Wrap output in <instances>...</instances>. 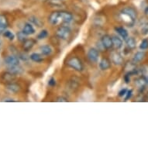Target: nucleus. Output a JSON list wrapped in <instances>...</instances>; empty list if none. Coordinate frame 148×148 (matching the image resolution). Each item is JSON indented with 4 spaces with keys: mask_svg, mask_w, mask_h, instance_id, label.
<instances>
[{
    "mask_svg": "<svg viewBox=\"0 0 148 148\" xmlns=\"http://www.w3.org/2000/svg\"><path fill=\"white\" fill-rule=\"evenodd\" d=\"M88 58L92 62H97L99 58V53L98 50L95 48L89 49V51H88Z\"/></svg>",
    "mask_w": 148,
    "mask_h": 148,
    "instance_id": "nucleus-6",
    "label": "nucleus"
},
{
    "mask_svg": "<svg viewBox=\"0 0 148 148\" xmlns=\"http://www.w3.org/2000/svg\"><path fill=\"white\" fill-rule=\"evenodd\" d=\"M112 38V42H113V46L115 47V48L120 49L123 47V40H122L119 36H113Z\"/></svg>",
    "mask_w": 148,
    "mask_h": 148,
    "instance_id": "nucleus-18",
    "label": "nucleus"
},
{
    "mask_svg": "<svg viewBox=\"0 0 148 148\" xmlns=\"http://www.w3.org/2000/svg\"><path fill=\"white\" fill-rule=\"evenodd\" d=\"M115 30L116 31V33L119 34V36L123 37V39L126 40V38L128 37V32L126 31V29H124L123 27H116Z\"/></svg>",
    "mask_w": 148,
    "mask_h": 148,
    "instance_id": "nucleus-17",
    "label": "nucleus"
},
{
    "mask_svg": "<svg viewBox=\"0 0 148 148\" xmlns=\"http://www.w3.org/2000/svg\"><path fill=\"white\" fill-rule=\"evenodd\" d=\"M145 57V53L143 51H139L137 53H135V55L134 57V63H137V62H140Z\"/></svg>",
    "mask_w": 148,
    "mask_h": 148,
    "instance_id": "nucleus-19",
    "label": "nucleus"
},
{
    "mask_svg": "<svg viewBox=\"0 0 148 148\" xmlns=\"http://www.w3.org/2000/svg\"><path fill=\"white\" fill-rule=\"evenodd\" d=\"M5 63L9 66H12V65H18L20 63V60L19 58L16 55H10L7 56L4 59Z\"/></svg>",
    "mask_w": 148,
    "mask_h": 148,
    "instance_id": "nucleus-7",
    "label": "nucleus"
},
{
    "mask_svg": "<svg viewBox=\"0 0 148 148\" xmlns=\"http://www.w3.org/2000/svg\"><path fill=\"white\" fill-rule=\"evenodd\" d=\"M47 35H48V33H47L46 29H43V30L40 32V34L37 36V38H38V40L45 39L47 36Z\"/></svg>",
    "mask_w": 148,
    "mask_h": 148,
    "instance_id": "nucleus-25",
    "label": "nucleus"
},
{
    "mask_svg": "<svg viewBox=\"0 0 148 148\" xmlns=\"http://www.w3.org/2000/svg\"><path fill=\"white\" fill-rule=\"evenodd\" d=\"M126 45L130 49H134L136 47V41L134 37H127L126 38Z\"/></svg>",
    "mask_w": 148,
    "mask_h": 148,
    "instance_id": "nucleus-22",
    "label": "nucleus"
},
{
    "mask_svg": "<svg viewBox=\"0 0 148 148\" xmlns=\"http://www.w3.org/2000/svg\"><path fill=\"white\" fill-rule=\"evenodd\" d=\"M56 102H68V100H67V99H66V98L63 97V96H59V97L57 98Z\"/></svg>",
    "mask_w": 148,
    "mask_h": 148,
    "instance_id": "nucleus-30",
    "label": "nucleus"
},
{
    "mask_svg": "<svg viewBox=\"0 0 148 148\" xmlns=\"http://www.w3.org/2000/svg\"><path fill=\"white\" fill-rule=\"evenodd\" d=\"M9 69H10V72L14 74V75H20L23 73V68L20 67L19 64L18 65H12L9 66Z\"/></svg>",
    "mask_w": 148,
    "mask_h": 148,
    "instance_id": "nucleus-15",
    "label": "nucleus"
},
{
    "mask_svg": "<svg viewBox=\"0 0 148 148\" xmlns=\"http://www.w3.org/2000/svg\"><path fill=\"white\" fill-rule=\"evenodd\" d=\"M60 20H61V12L60 11H55L53 12L49 16V21L52 25L58 24Z\"/></svg>",
    "mask_w": 148,
    "mask_h": 148,
    "instance_id": "nucleus-5",
    "label": "nucleus"
},
{
    "mask_svg": "<svg viewBox=\"0 0 148 148\" xmlns=\"http://www.w3.org/2000/svg\"><path fill=\"white\" fill-rule=\"evenodd\" d=\"M8 27V21L4 15H0V34H3Z\"/></svg>",
    "mask_w": 148,
    "mask_h": 148,
    "instance_id": "nucleus-8",
    "label": "nucleus"
},
{
    "mask_svg": "<svg viewBox=\"0 0 148 148\" xmlns=\"http://www.w3.org/2000/svg\"><path fill=\"white\" fill-rule=\"evenodd\" d=\"M144 12H145L146 15H148V6L147 7H146L145 10H144Z\"/></svg>",
    "mask_w": 148,
    "mask_h": 148,
    "instance_id": "nucleus-36",
    "label": "nucleus"
},
{
    "mask_svg": "<svg viewBox=\"0 0 148 148\" xmlns=\"http://www.w3.org/2000/svg\"><path fill=\"white\" fill-rule=\"evenodd\" d=\"M71 29L68 27L66 26H61L57 29L56 35L61 40H67L70 36Z\"/></svg>",
    "mask_w": 148,
    "mask_h": 148,
    "instance_id": "nucleus-1",
    "label": "nucleus"
},
{
    "mask_svg": "<svg viewBox=\"0 0 148 148\" xmlns=\"http://www.w3.org/2000/svg\"><path fill=\"white\" fill-rule=\"evenodd\" d=\"M61 20L64 23H69L72 21L73 20V16L71 13L66 11H61Z\"/></svg>",
    "mask_w": 148,
    "mask_h": 148,
    "instance_id": "nucleus-10",
    "label": "nucleus"
},
{
    "mask_svg": "<svg viewBox=\"0 0 148 148\" xmlns=\"http://www.w3.org/2000/svg\"><path fill=\"white\" fill-rule=\"evenodd\" d=\"M36 41L33 39H29L26 40L24 42H23V47L25 51H29L30 49H32V47L34 46Z\"/></svg>",
    "mask_w": 148,
    "mask_h": 148,
    "instance_id": "nucleus-12",
    "label": "nucleus"
},
{
    "mask_svg": "<svg viewBox=\"0 0 148 148\" xmlns=\"http://www.w3.org/2000/svg\"><path fill=\"white\" fill-rule=\"evenodd\" d=\"M130 75L129 74H127L126 76H125V78H124V80H125V82L126 83H129L130 82Z\"/></svg>",
    "mask_w": 148,
    "mask_h": 148,
    "instance_id": "nucleus-34",
    "label": "nucleus"
},
{
    "mask_svg": "<svg viewBox=\"0 0 148 148\" xmlns=\"http://www.w3.org/2000/svg\"><path fill=\"white\" fill-rule=\"evenodd\" d=\"M3 35H4L5 37L8 38V39L10 40H13L15 38V35L12 34V32L10 31V30H5V31L3 33Z\"/></svg>",
    "mask_w": 148,
    "mask_h": 148,
    "instance_id": "nucleus-24",
    "label": "nucleus"
},
{
    "mask_svg": "<svg viewBox=\"0 0 148 148\" xmlns=\"http://www.w3.org/2000/svg\"><path fill=\"white\" fill-rule=\"evenodd\" d=\"M146 84H147V78H140L136 81V85L139 88H143Z\"/></svg>",
    "mask_w": 148,
    "mask_h": 148,
    "instance_id": "nucleus-23",
    "label": "nucleus"
},
{
    "mask_svg": "<svg viewBox=\"0 0 148 148\" xmlns=\"http://www.w3.org/2000/svg\"><path fill=\"white\" fill-rule=\"evenodd\" d=\"M16 75L12 74L11 72H5L2 75V78L4 82H12L14 80L15 78H16Z\"/></svg>",
    "mask_w": 148,
    "mask_h": 148,
    "instance_id": "nucleus-16",
    "label": "nucleus"
},
{
    "mask_svg": "<svg viewBox=\"0 0 148 148\" xmlns=\"http://www.w3.org/2000/svg\"><path fill=\"white\" fill-rule=\"evenodd\" d=\"M140 48L141 50H147L148 48V40H143L141 42L140 45Z\"/></svg>",
    "mask_w": 148,
    "mask_h": 148,
    "instance_id": "nucleus-26",
    "label": "nucleus"
},
{
    "mask_svg": "<svg viewBox=\"0 0 148 148\" xmlns=\"http://www.w3.org/2000/svg\"><path fill=\"white\" fill-rule=\"evenodd\" d=\"M126 92H127V90L126 88H123V89H122L120 92H119V96H124V95H126Z\"/></svg>",
    "mask_w": 148,
    "mask_h": 148,
    "instance_id": "nucleus-33",
    "label": "nucleus"
},
{
    "mask_svg": "<svg viewBox=\"0 0 148 148\" xmlns=\"http://www.w3.org/2000/svg\"><path fill=\"white\" fill-rule=\"evenodd\" d=\"M29 20H31L32 22L34 23V24H36V26H38V27H41V23L40 21L38 19H36V17H31Z\"/></svg>",
    "mask_w": 148,
    "mask_h": 148,
    "instance_id": "nucleus-29",
    "label": "nucleus"
},
{
    "mask_svg": "<svg viewBox=\"0 0 148 148\" xmlns=\"http://www.w3.org/2000/svg\"><path fill=\"white\" fill-rule=\"evenodd\" d=\"M29 58H30L32 61H34V62H36V63H40V62L44 61V58H43L42 55H40V53H32L31 55L29 56Z\"/></svg>",
    "mask_w": 148,
    "mask_h": 148,
    "instance_id": "nucleus-21",
    "label": "nucleus"
},
{
    "mask_svg": "<svg viewBox=\"0 0 148 148\" xmlns=\"http://www.w3.org/2000/svg\"><path fill=\"white\" fill-rule=\"evenodd\" d=\"M23 32L27 36H28V35H32V34H34V33H35V29H34V27H33L30 23H26L24 27H23Z\"/></svg>",
    "mask_w": 148,
    "mask_h": 148,
    "instance_id": "nucleus-13",
    "label": "nucleus"
},
{
    "mask_svg": "<svg viewBox=\"0 0 148 148\" xmlns=\"http://www.w3.org/2000/svg\"><path fill=\"white\" fill-rule=\"evenodd\" d=\"M132 93H133V92H132V90H129V91H127V92H126V98H125V99L128 100L129 99H130L132 96Z\"/></svg>",
    "mask_w": 148,
    "mask_h": 148,
    "instance_id": "nucleus-31",
    "label": "nucleus"
},
{
    "mask_svg": "<svg viewBox=\"0 0 148 148\" xmlns=\"http://www.w3.org/2000/svg\"><path fill=\"white\" fill-rule=\"evenodd\" d=\"M40 51L43 55L48 56L52 53V48L49 45H44V46L40 47Z\"/></svg>",
    "mask_w": 148,
    "mask_h": 148,
    "instance_id": "nucleus-20",
    "label": "nucleus"
},
{
    "mask_svg": "<svg viewBox=\"0 0 148 148\" xmlns=\"http://www.w3.org/2000/svg\"><path fill=\"white\" fill-rule=\"evenodd\" d=\"M112 62L116 64V65H121L123 63V58L121 56V54H119L117 52H115L112 54Z\"/></svg>",
    "mask_w": 148,
    "mask_h": 148,
    "instance_id": "nucleus-9",
    "label": "nucleus"
},
{
    "mask_svg": "<svg viewBox=\"0 0 148 148\" xmlns=\"http://www.w3.org/2000/svg\"><path fill=\"white\" fill-rule=\"evenodd\" d=\"M111 67V63L109 59L102 58L99 62V68L102 71H106Z\"/></svg>",
    "mask_w": 148,
    "mask_h": 148,
    "instance_id": "nucleus-11",
    "label": "nucleus"
},
{
    "mask_svg": "<svg viewBox=\"0 0 148 148\" xmlns=\"http://www.w3.org/2000/svg\"><path fill=\"white\" fill-rule=\"evenodd\" d=\"M1 48H2V41L0 40V51H1Z\"/></svg>",
    "mask_w": 148,
    "mask_h": 148,
    "instance_id": "nucleus-37",
    "label": "nucleus"
},
{
    "mask_svg": "<svg viewBox=\"0 0 148 148\" xmlns=\"http://www.w3.org/2000/svg\"><path fill=\"white\" fill-rule=\"evenodd\" d=\"M147 84H148V78H147Z\"/></svg>",
    "mask_w": 148,
    "mask_h": 148,
    "instance_id": "nucleus-38",
    "label": "nucleus"
},
{
    "mask_svg": "<svg viewBox=\"0 0 148 148\" xmlns=\"http://www.w3.org/2000/svg\"><path fill=\"white\" fill-rule=\"evenodd\" d=\"M26 34L23 33V32H20L19 34H17V37H18V39H19V40H20V41L22 42H24L25 40H26Z\"/></svg>",
    "mask_w": 148,
    "mask_h": 148,
    "instance_id": "nucleus-28",
    "label": "nucleus"
},
{
    "mask_svg": "<svg viewBox=\"0 0 148 148\" xmlns=\"http://www.w3.org/2000/svg\"><path fill=\"white\" fill-rule=\"evenodd\" d=\"M3 102H15L14 100L12 99H5L4 100H3Z\"/></svg>",
    "mask_w": 148,
    "mask_h": 148,
    "instance_id": "nucleus-35",
    "label": "nucleus"
},
{
    "mask_svg": "<svg viewBox=\"0 0 148 148\" xmlns=\"http://www.w3.org/2000/svg\"><path fill=\"white\" fill-rule=\"evenodd\" d=\"M48 85L50 86H54V85H56V81L53 78H51L48 82Z\"/></svg>",
    "mask_w": 148,
    "mask_h": 148,
    "instance_id": "nucleus-32",
    "label": "nucleus"
},
{
    "mask_svg": "<svg viewBox=\"0 0 148 148\" xmlns=\"http://www.w3.org/2000/svg\"><path fill=\"white\" fill-rule=\"evenodd\" d=\"M6 89L9 90L12 93H17L20 90V87L17 84L15 83H10L6 85Z\"/></svg>",
    "mask_w": 148,
    "mask_h": 148,
    "instance_id": "nucleus-14",
    "label": "nucleus"
},
{
    "mask_svg": "<svg viewBox=\"0 0 148 148\" xmlns=\"http://www.w3.org/2000/svg\"><path fill=\"white\" fill-rule=\"evenodd\" d=\"M101 43L102 46L106 49H110L113 47V42H112V38L109 35H104L101 39Z\"/></svg>",
    "mask_w": 148,
    "mask_h": 148,
    "instance_id": "nucleus-4",
    "label": "nucleus"
},
{
    "mask_svg": "<svg viewBox=\"0 0 148 148\" xmlns=\"http://www.w3.org/2000/svg\"><path fill=\"white\" fill-rule=\"evenodd\" d=\"M141 33L143 35H147L148 34V23H146L143 24V27H141Z\"/></svg>",
    "mask_w": 148,
    "mask_h": 148,
    "instance_id": "nucleus-27",
    "label": "nucleus"
},
{
    "mask_svg": "<svg viewBox=\"0 0 148 148\" xmlns=\"http://www.w3.org/2000/svg\"><path fill=\"white\" fill-rule=\"evenodd\" d=\"M68 64L71 68L75 69L77 71H82L83 70V65L80 59H78L76 57L71 58L68 61Z\"/></svg>",
    "mask_w": 148,
    "mask_h": 148,
    "instance_id": "nucleus-2",
    "label": "nucleus"
},
{
    "mask_svg": "<svg viewBox=\"0 0 148 148\" xmlns=\"http://www.w3.org/2000/svg\"><path fill=\"white\" fill-rule=\"evenodd\" d=\"M122 14L125 15L126 16H128L130 19H131L132 21H134L136 18V12L134 8L132 7H126L122 10Z\"/></svg>",
    "mask_w": 148,
    "mask_h": 148,
    "instance_id": "nucleus-3",
    "label": "nucleus"
}]
</instances>
